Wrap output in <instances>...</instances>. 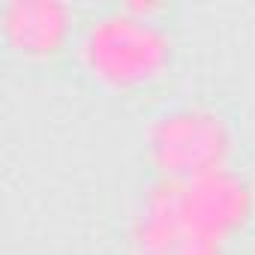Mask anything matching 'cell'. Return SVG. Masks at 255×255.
<instances>
[{
  "label": "cell",
  "mask_w": 255,
  "mask_h": 255,
  "mask_svg": "<svg viewBox=\"0 0 255 255\" xmlns=\"http://www.w3.org/2000/svg\"><path fill=\"white\" fill-rule=\"evenodd\" d=\"M183 255H246L240 246H192Z\"/></svg>",
  "instance_id": "cell-6"
},
{
  "label": "cell",
  "mask_w": 255,
  "mask_h": 255,
  "mask_svg": "<svg viewBox=\"0 0 255 255\" xmlns=\"http://www.w3.org/2000/svg\"><path fill=\"white\" fill-rule=\"evenodd\" d=\"M126 255H183L186 225L180 213V183L147 177L123 222Z\"/></svg>",
  "instance_id": "cell-5"
},
{
  "label": "cell",
  "mask_w": 255,
  "mask_h": 255,
  "mask_svg": "<svg viewBox=\"0 0 255 255\" xmlns=\"http://www.w3.org/2000/svg\"><path fill=\"white\" fill-rule=\"evenodd\" d=\"M168 15L171 9L156 0L84 6L69 63L105 96H153L177 66V33Z\"/></svg>",
  "instance_id": "cell-1"
},
{
  "label": "cell",
  "mask_w": 255,
  "mask_h": 255,
  "mask_svg": "<svg viewBox=\"0 0 255 255\" xmlns=\"http://www.w3.org/2000/svg\"><path fill=\"white\" fill-rule=\"evenodd\" d=\"M81 18L84 6L66 0H3L0 45L27 69H48L72 57Z\"/></svg>",
  "instance_id": "cell-4"
},
{
  "label": "cell",
  "mask_w": 255,
  "mask_h": 255,
  "mask_svg": "<svg viewBox=\"0 0 255 255\" xmlns=\"http://www.w3.org/2000/svg\"><path fill=\"white\" fill-rule=\"evenodd\" d=\"M234 126L204 96H165L141 126V159L156 180L186 183L207 171L234 165Z\"/></svg>",
  "instance_id": "cell-2"
},
{
  "label": "cell",
  "mask_w": 255,
  "mask_h": 255,
  "mask_svg": "<svg viewBox=\"0 0 255 255\" xmlns=\"http://www.w3.org/2000/svg\"><path fill=\"white\" fill-rule=\"evenodd\" d=\"M180 213L192 246H240L255 225V180L234 165L180 183Z\"/></svg>",
  "instance_id": "cell-3"
}]
</instances>
